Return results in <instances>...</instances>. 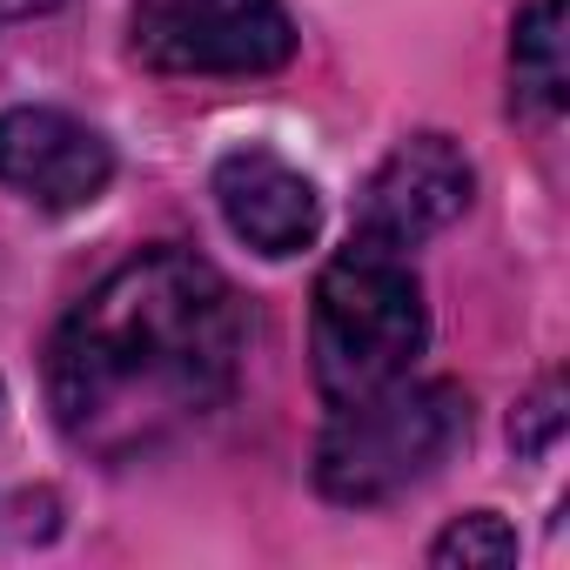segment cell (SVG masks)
<instances>
[{
  "label": "cell",
  "mask_w": 570,
  "mask_h": 570,
  "mask_svg": "<svg viewBox=\"0 0 570 570\" xmlns=\"http://www.w3.org/2000/svg\"><path fill=\"white\" fill-rule=\"evenodd\" d=\"M248 316L228 275L188 248H148L68 309L48 350V403L75 450L148 456L228 403Z\"/></svg>",
  "instance_id": "6da1fadb"
},
{
  "label": "cell",
  "mask_w": 570,
  "mask_h": 570,
  "mask_svg": "<svg viewBox=\"0 0 570 570\" xmlns=\"http://www.w3.org/2000/svg\"><path fill=\"white\" fill-rule=\"evenodd\" d=\"M423 336H430V309H423L410 255L350 242L316 275L309 356H316L323 403H350V396H370V390L410 376L423 356Z\"/></svg>",
  "instance_id": "7a4b0ae2"
},
{
  "label": "cell",
  "mask_w": 570,
  "mask_h": 570,
  "mask_svg": "<svg viewBox=\"0 0 570 570\" xmlns=\"http://www.w3.org/2000/svg\"><path fill=\"white\" fill-rule=\"evenodd\" d=\"M330 410L336 416L316 443V490L330 503H350V510H370V503L416 490L470 436V396L456 383L396 376V383L350 396V403H330Z\"/></svg>",
  "instance_id": "3957f363"
},
{
  "label": "cell",
  "mask_w": 570,
  "mask_h": 570,
  "mask_svg": "<svg viewBox=\"0 0 570 570\" xmlns=\"http://www.w3.org/2000/svg\"><path fill=\"white\" fill-rule=\"evenodd\" d=\"M128 48L155 75H275L296 28L282 0H135Z\"/></svg>",
  "instance_id": "277c9868"
},
{
  "label": "cell",
  "mask_w": 570,
  "mask_h": 570,
  "mask_svg": "<svg viewBox=\"0 0 570 570\" xmlns=\"http://www.w3.org/2000/svg\"><path fill=\"white\" fill-rule=\"evenodd\" d=\"M470 161L450 135H410L396 141L376 175L363 181V202H356V242H376V248H423L430 235H443L463 208H470Z\"/></svg>",
  "instance_id": "5b68a950"
},
{
  "label": "cell",
  "mask_w": 570,
  "mask_h": 570,
  "mask_svg": "<svg viewBox=\"0 0 570 570\" xmlns=\"http://www.w3.org/2000/svg\"><path fill=\"white\" fill-rule=\"evenodd\" d=\"M108 181H115V155L88 121L61 108L0 115V188H14L21 202L68 215V208H88Z\"/></svg>",
  "instance_id": "8992f818"
},
{
  "label": "cell",
  "mask_w": 570,
  "mask_h": 570,
  "mask_svg": "<svg viewBox=\"0 0 570 570\" xmlns=\"http://www.w3.org/2000/svg\"><path fill=\"white\" fill-rule=\"evenodd\" d=\"M215 208L228 222L235 242H248L255 255H303L323 228V202L316 181L303 168H289L275 148H235L215 168Z\"/></svg>",
  "instance_id": "52a82bcc"
},
{
  "label": "cell",
  "mask_w": 570,
  "mask_h": 570,
  "mask_svg": "<svg viewBox=\"0 0 570 570\" xmlns=\"http://www.w3.org/2000/svg\"><path fill=\"white\" fill-rule=\"evenodd\" d=\"M510 75L517 95L537 115H557L570 101V61H563V0H530L510 35Z\"/></svg>",
  "instance_id": "ba28073f"
},
{
  "label": "cell",
  "mask_w": 570,
  "mask_h": 570,
  "mask_svg": "<svg viewBox=\"0 0 570 570\" xmlns=\"http://www.w3.org/2000/svg\"><path fill=\"white\" fill-rule=\"evenodd\" d=\"M430 563H443V570H476V563H517V530L497 517V510H470V517H456L436 543H430Z\"/></svg>",
  "instance_id": "9c48e42d"
},
{
  "label": "cell",
  "mask_w": 570,
  "mask_h": 570,
  "mask_svg": "<svg viewBox=\"0 0 570 570\" xmlns=\"http://www.w3.org/2000/svg\"><path fill=\"white\" fill-rule=\"evenodd\" d=\"M563 430V410H557V383H543L523 410H517V423H510V443L517 450H543L550 436Z\"/></svg>",
  "instance_id": "30bf717a"
},
{
  "label": "cell",
  "mask_w": 570,
  "mask_h": 570,
  "mask_svg": "<svg viewBox=\"0 0 570 570\" xmlns=\"http://www.w3.org/2000/svg\"><path fill=\"white\" fill-rule=\"evenodd\" d=\"M68 0H0V21H35V14H55Z\"/></svg>",
  "instance_id": "8fae6325"
}]
</instances>
